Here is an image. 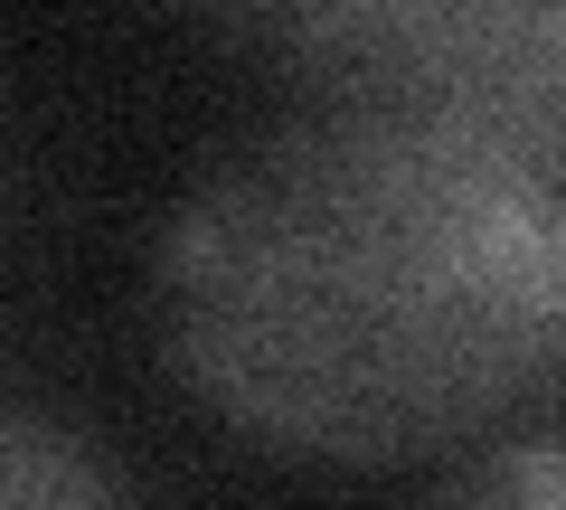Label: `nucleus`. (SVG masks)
<instances>
[{
	"label": "nucleus",
	"instance_id": "f257e3e1",
	"mask_svg": "<svg viewBox=\"0 0 566 510\" xmlns=\"http://www.w3.org/2000/svg\"><path fill=\"white\" fill-rule=\"evenodd\" d=\"M557 180L463 143L303 114L245 143L161 246V341L255 445L416 464L547 388Z\"/></svg>",
	"mask_w": 566,
	"mask_h": 510
},
{
	"label": "nucleus",
	"instance_id": "f03ea898",
	"mask_svg": "<svg viewBox=\"0 0 566 510\" xmlns=\"http://www.w3.org/2000/svg\"><path fill=\"white\" fill-rule=\"evenodd\" d=\"M303 76L322 85V114L557 180L566 0H303Z\"/></svg>",
	"mask_w": 566,
	"mask_h": 510
},
{
	"label": "nucleus",
	"instance_id": "20e7f679",
	"mask_svg": "<svg viewBox=\"0 0 566 510\" xmlns=\"http://www.w3.org/2000/svg\"><path fill=\"white\" fill-rule=\"evenodd\" d=\"M566 501V464L547 435H520V445H491L472 472H453L434 491V510H557Z\"/></svg>",
	"mask_w": 566,
	"mask_h": 510
},
{
	"label": "nucleus",
	"instance_id": "7ed1b4c3",
	"mask_svg": "<svg viewBox=\"0 0 566 510\" xmlns=\"http://www.w3.org/2000/svg\"><path fill=\"white\" fill-rule=\"evenodd\" d=\"M0 510H133L95 445L29 407H0Z\"/></svg>",
	"mask_w": 566,
	"mask_h": 510
}]
</instances>
